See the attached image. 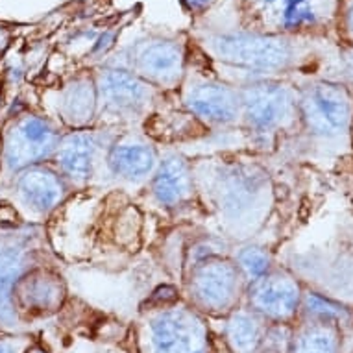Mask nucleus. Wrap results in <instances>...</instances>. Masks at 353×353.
<instances>
[{"label": "nucleus", "instance_id": "obj_1", "mask_svg": "<svg viewBox=\"0 0 353 353\" xmlns=\"http://www.w3.org/2000/svg\"><path fill=\"white\" fill-rule=\"evenodd\" d=\"M254 152H216L192 157L202 220L228 244L254 241L276 205L272 176Z\"/></svg>", "mask_w": 353, "mask_h": 353}, {"label": "nucleus", "instance_id": "obj_2", "mask_svg": "<svg viewBox=\"0 0 353 353\" xmlns=\"http://www.w3.org/2000/svg\"><path fill=\"white\" fill-rule=\"evenodd\" d=\"M192 47L214 74L233 85L261 80H283L298 65L292 35L259 34L250 30H203Z\"/></svg>", "mask_w": 353, "mask_h": 353}, {"label": "nucleus", "instance_id": "obj_3", "mask_svg": "<svg viewBox=\"0 0 353 353\" xmlns=\"http://www.w3.org/2000/svg\"><path fill=\"white\" fill-rule=\"evenodd\" d=\"M230 246L208 232L192 243L194 255H187L181 265V298L205 319L224 320L244 303L248 281L232 259Z\"/></svg>", "mask_w": 353, "mask_h": 353}, {"label": "nucleus", "instance_id": "obj_4", "mask_svg": "<svg viewBox=\"0 0 353 353\" xmlns=\"http://www.w3.org/2000/svg\"><path fill=\"white\" fill-rule=\"evenodd\" d=\"M135 346L137 353H214L208 319L176 289L156 290L141 305Z\"/></svg>", "mask_w": 353, "mask_h": 353}, {"label": "nucleus", "instance_id": "obj_5", "mask_svg": "<svg viewBox=\"0 0 353 353\" xmlns=\"http://www.w3.org/2000/svg\"><path fill=\"white\" fill-rule=\"evenodd\" d=\"M239 89V134L244 137L250 152L270 154L285 135L300 128L298 87L285 80H261L244 83Z\"/></svg>", "mask_w": 353, "mask_h": 353}, {"label": "nucleus", "instance_id": "obj_6", "mask_svg": "<svg viewBox=\"0 0 353 353\" xmlns=\"http://www.w3.org/2000/svg\"><path fill=\"white\" fill-rule=\"evenodd\" d=\"M59 265L47 226L0 220V333H24L12 307V289L30 268Z\"/></svg>", "mask_w": 353, "mask_h": 353}, {"label": "nucleus", "instance_id": "obj_7", "mask_svg": "<svg viewBox=\"0 0 353 353\" xmlns=\"http://www.w3.org/2000/svg\"><path fill=\"white\" fill-rule=\"evenodd\" d=\"M194 50L191 47L185 76L176 91V99L208 130L209 135L239 134L241 89L214 74Z\"/></svg>", "mask_w": 353, "mask_h": 353}, {"label": "nucleus", "instance_id": "obj_8", "mask_svg": "<svg viewBox=\"0 0 353 353\" xmlns=\"http://www.w3.org/2000/svg\"><path fill=\"white\" fill-rule=\"evenodd\" d=\"M93 74L99 91L97 126L141 130L167 94L119 65H99Z\"/></svg>", "mask_w": 353, "mask_h": 353}, {"label": "nucleus", "instance_id": "obj_9", "mask_svg": "<svg viewBox=\"0 0 353 353\" xmlns=\"http://www.w3.org/2000/svg\"><path fill=\"white\" fill-rule=\"evenodd\" d=\"M72 196L74 189L52 163L23 168L0 185V198L12 208L19 222L32 226H47Z\"/></svg>", "mask_w": 353, "mask_h": 353}, {"label": "nucleus", "instance_id": "obj_10", "mask_svg": "<svg viewBox=\"0 0 353 353\" xmlns=\"http://www.w3.org/2000/svg\"><path fill=\"white\" fill-rule=\"evenodd\" d=\"M63 132L43 111L23 110L10 117L0 134V185L23 168L52 161Z\"/></svg>", "mask_w": 353, "mask_h": 353}, {"label": "nucleus", "instance_id": "obj_11", "mask_svg": "<svg viewBox=\"0 0 353 353\" xmlns=\"http://www.w3.org/2000/svg\"><path fill=\"white\" fill-rule=\"evenodd\" d=\"M191 41L185 35H146L122 52L113 65L124 67L163 93H176L185 76Z\"/></svg>", "mask_w": 353, "mask_h": 353}, {"label": "nucleus", "instance_id": "obj_12", "mask_svg": "<svg viewBox=\"0 0 353 353\" xmlns=\"http://www.w3.org/2000/svg\"><path fill=\"white\" fill-rule=\"evenodd\" d=\"M117 134L119 128L105 126L63 132L50 163L69 181L74 192L105 183L110 181L108 152Z\"/></svg>", "mask_w": 353, "mask_h": 353}, {"label": "nucleus", "instance_id": "obj_13", "mask_svg": "<svg viewBox=\"0 0 353 353\" xmlns=\"http://www.w3.org/2000/svg\"><path fill=\"white\" fill-rule=\"evenodd\" d=\"M300 130L320 141L339 139L353 122L352 94L331 80H314L298 87Z\"/></svg>", "mask_w": 353, "mask_h": 353}, {"label": "nucleus", "instance_id": "obj_14", "mask_svg": "<svg viewBox=\"0 0 353 353\" xmlns=\"http://www.w3.org/2000/svg\"><path fill=\"white\" fill-rule=\"evenodd\" d=\"M152 202L174 220H202L191 157L174 146H161V159L146 187Z\"/></svg>", "mask_w": 353, "mask_h": 353}, {"label": "nucleus", "instance_id": "obj_15", "mask_svg": "<svg viewBox=\"0 0 353 353\" xmlns=\"http://www.w3.org/2000/svg\"><path fill=\"white\" fill-rule=\"evenodd\" d=\"M327 0H239L243 30L296 35L319 28Z\"/></svg>", "mask_w": 353, "mask_h": 353}, {"label": "nucleus", "instance_id": "obj_16", "mask_svg": "<svg viewBox=\"0 0 353 353\" xmlns=\"http://www.w3.org/2000/svg\"><path fill=\"white\" fill-rule=\"evenodd\" d=\"M161 159L157 146L139 128L119 130L108 152V176L124 191H146Z\"/></svg>", "mask_w": 353, "mask_h": 353}, {"label": "nucleus", "instance_id": "obj_17", "mask_svg": "<svg viewBox=\"0 0 353 353\" xmlns=\"http://www.w3.org/2000/svg\"><path fill=\"white\" fill-rule=\"evenodd\" d=\"M69 285L59 265H39L30 268L12 289V307L21 324L30 325L52 319L67 303Z\"/></svg>", "mask_w": 353, "mask_h": 353}, {"label": "nucleus", "instance_id": "obj_18", "mask_svg": "<svg viewBox=\"0 0 353 353\" xmlns=\"http://www.w3.org/2000/svg\"><path fill=\"white\" fill-rule=\"evenodd\" d=\"M303 290L300 281L285 268L274 265L261 278L248 281L244 303L274 324L292 325L300 316Z\"/></svg>", "mask_w": 353, "mask_h": 353}, {"label": "nucleus", "instance_id": "obj_19", "mask_svg": "<svg viewBox=\"0 0 353 353\" xmlns=\"http://www.w3.org/2000/svg\"><path fill=\"white\" fill-rule=\"evenodd\" d=\"M45 113L58 122L65 132L97 126L99 121V91L93 69L70 76L45 97Z\"/></svg>", "mask_w": 353, "mask_h": 353}, {"label": "nucleus", "instance_id": "obj_20", "mask_svg": "<svg viewBox=\"0 0 353 353\" xmlns=\"http://www.w3.org/2000/svg\"><path fill=\"white\" fill-rule=\"evenodd\" d=\"M290 327L241 305L222 320V341L230 353H287Z\"/></svg>", "mask_w": 353, "mask_h": 353}, {"label": "nucleus", "instance_id": "obj_21", "mask_svg": "<svg viewBox=\"0 0 353 353\" xmlns=\"http://www.w3.org/2000/svg\"><path fill=\"white\" fill-rule=\"evenodd\" d=\"M157 146H174L194 143L209 137L208 130L181 108L176 93H167L141 128Z\"/></svg>", "mask_w": 353, "mask_h": 353}, {"label": "nucleus", "instance_id": "obj_22", "mask_svg": "<svg viewBox=\"0 0 353 353\" xmlns=\"http://www.w3.org/2000/svg\"><path fill=\"white\" fill-rule=\"evenodd\" d=\"M341 352V330L333 322L303 316L296 330L290 327V341L287 353H339Z\"/></svg>", "mask_w": 353, "mask_h": 353}, {"label": "nucleus", "instance_id": "obj_23", "mask_svg": "<svg viewBox=\"0 0 353 353\" xmlns=\"http://www.w3.org/2000/svg\"><path fill=\"white\" fill-rule=\"evenodd\" d=\"M230 255L237 263V267L241 268L246 281H254V279L261 278L263 274H267L274 267V257L270 250L263 244H257L255 241L232 244Z\"/></svg>", "mask_w": 353, "mask_h": 353}, {"label": "nucleus", "instance_id": "obj_24", "mask_svg": "<svg viewBox=\"0 0 353 353\" xmlns=\"http://www.w3.org/2000/svg\"><path fill=\"white\" fill-rule=\"evenodd\" d=\"M35 336L30 331L24 333H0V353H24L32 344Z\"/></svg>", "mask_w": 353, "mask_h": 353}, {"label": "nucleus", "instance_id": "obj_25", "mask_svg": "<svg viewBox=\"0 0 353 353\" xmlns=\"http://www.w3.org/2000/svg\"><path fill=\"white\" fill-rule=\"evenodd\" d=\"M181 6L192 17H200L203 13H208L214 6L216 0H180Z\"/></svg>", "mask_w": 353, "mask_h": 353}, {"label": "nucleus", "instance_id": "obj_26", "mask_svg": "<svg viewBox=\"0 0 353 353\" xmlns=\"http://www.w3.org/2000/svg\"><path fill=\"white\" fill-rule=\"evenodd\" d=\"M339 63H341L342 78L353 81V48H347V50H344V52L341 54Z\"/></svg>", "mask_w": 353, "mask_h": 353}, {"label": "nucleus", "instance_id": "obj_27", "mask_svg": "<svg viewBox=\"0 0 353 353\" xmlns=\"http://www.w3.org/2000/svg\"><path fill=\"white\" fill-rule=\"evenodd\" d=\"M344 30L350 39H353V0L347 4L346 12H344Z\"/></svg>", "mask_w": 353, "mask_h": 353}, {"label": "nucleus", "instance_id": "obj_28", "mask_svg": "<svg viewBox=\"0 0 353 353\" xmlns=\"http://www.w3.org/2000/svg\"><path fill=\"white\" fill-rule=\"evenodd\" d=\"M24 353H52V352H50V350H47V347L43 346V344H41L37 339H35L34 344H32V346H30Z\"/></svg>", "mask_w": 353, "mask_h": 353}]
</instances>
